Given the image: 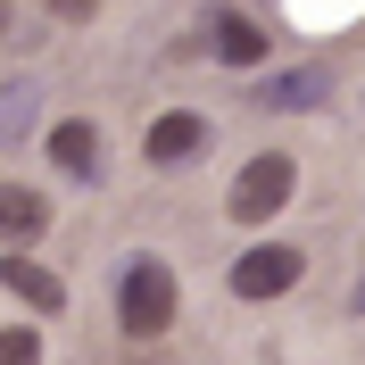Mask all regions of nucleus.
Here are the masks:
<instances>
[{
  "mask_svg": "<svg viewBox=\"0 0 365 365\" xmlns=\"http://www.w3.org/2000/svg\"><path fill=\"white\" fill-rule=\"evenodd\" d=\"M0 42H17V9L9 0H0Z\"/></svg>",
  "mask_w": 365,
  "mask_h": 365,
  "instance_id": "nucleus-13",
  "label": "nucleus"
},
{
  "mask_svg": "<svg viewBox=\"0 0 365 365\" xmlns=\"http://www.w3.org/2000/svg\"><path fill=\"white\" fill-rule=\"evenodd\" d=\"M182 291H175V266L166 257H133V266L116 274V332L125 341H158L166 324H175Z\"/></svg>",
  "mask_w": 365,
  "mask_h": 365,
  "instance_id": "nucleus-1",
  "label": "nucleus"
},
{
  "mask_svg": "<svg viewBox=\"0 0 365 365\" xmlns=\"http://www.w3.org/2000/svg\"><path fill=\"white\" fill-rule=\"evenodd\" d=\"M257 108H316V75H274L257 91Z\"/></svg>",
  "mask_w": 365,
  "mask_h": 365,
  "instance_id": "nucleus-10",
  "label": "nucleus"
},
{
  "mask_svg": "<svg viewBox=\"0 0 365 365\" xmlns=\"http://www.w3.org/2000/svg\"><path fill=\"white\" fill-rule=\"evenodd\" d=\"M207 50H216L225 67H257L274 42H266V25H257V17H241V9H216V17H207Z\"/></svg>",
  "mask_w": 365,
  "mask_h": 365,
  "instance_id": "nucleus-7",
  "label": "nucleus"
},
{
  "mask_svg": "<svg viewBox=\"0 0 365 365\" xmlns=\"http://www.w3.org/2000/svg\"><path fill=\"white\" fill-rule=\"evenodd\" d=\"M50 232V200L25 182H0V250H34Z\"/></svg>",
  "mask_w": 365,
  "mask_h": 365,
  "instance_id": "nucleus-6",
  "label": "nucleus"
},
{
  "mask_svg": "<svg viewBox=\"0 0 365 365\" xmlns=\"http://www.w3.org/2000/svg\"><path fill=\"white\" fill-rule=\"evenodd\" d=\"M216 150V125L207 116H191V108H166L150 133H141V158L150 166H191V158H207Z\"/></svg>",
  "mask_w": 365,
  "mask_h": 365,
  "instance_id": "nucleus-4",
  "label": "nucleus"
},
{
  "mask_svg": "<svg viewBox=\"0 0 365 365\" xmlns=\"http://www.w3.org/2000/svg\"><path fill=\"white\" fill-rule=\"evenodd\" d=\"M299 191V166L282 158V150H257L250 166H241V182H232V225H266V216H282Z\"/></svg>",
  "mask_w": 365,
  "mask_h": 365,
  "instance_id": "nucleus-3",
  "label": "nucleus"
},
{
  "mask_svg": "<svg viewBox=\"0 0 365 365\" xmlns=\"http://www.w3.org/2000/svg\"><path fill=\"white\" fill-rule=\"evenodd\" d=\"M349 307H357V316H365V282H357V291H349Z\"/></svg>",
  "mask_w": 365,
  "mask_h": 365,
  "instance_id": "nucleus-14",
  "label": "nucleus"
},
{
  "mask_svg": "<svg viewBox=\"0 0 365 365\" xmlns=\"http://www.w3.org/2000/svg\"><path fill=\"white\" fill-rule=\"evenodd\" d=\"M100 158H108V141H100V125H91V116L50 125V166H58L67 182H91V175H100Z\"/></svg>",
  "mask_w": 365,
  "mask_h": 365,
  "instance_id": "nucleus-5",
  "label": "nucleus"
},
{
  "mask_svg": "<svg viewBox=\"0 0 365 365\" xmlns=\"http://www.w3.org/2000/svg\"><path fill=\"white\" fill-rule=\"evenodd\" d=\"M0 365H42V332L34 324H0Z\"/></svg>",
  "mask_w": 365,
  "mask_h": 365,
  "instance_id": "nucleus-11",
  "label": "nucleus"
},
{
  "mask_svg": "<svg viewBox=\"0 0 365 365\" xmlns=\"http://www.w3.org/2000/svg\"><path fill=\"white\" fill-rule=\"evenodd\" d=\"M34 100H42L34 83H9V91H0V141H25V133H34V116H42Z\"/></svg>",
  "mask_w": 365,
  "mask_h": 365,
  "instance_id": "nucleus-9",
  "label": "nucleus"
},
{
  "mask_svg": "<svg viewBox=\"0 0 365 365\" xmlns=\"http://www.w3.org/2000/svg\"><path fill=\"white\" fill-rule=\"evenodd\" d=\"M0 282H9V291H17L34 316H58V307H67V282H58L50 266H34L25 250H9V257H0Z\"/></svg>",
  "mask_w": 365,
  "mask_h": 365,
  "instance_id": "nucleus-8",
  "label": "nucleus"
},
{
  "mask_svg": "<svg viewBox=\"0 0 365 365\" xmlns=\"http://www.w3.org/2000/svg\"><path fill=\"white\" fill-rule=\"evenodd\" d=\"M42 9H50L58 25H91V9H100V0H42Z\"/></svg>",
  "mask_w": 365,
  "mask_h": 365,
  "instance_id": "nucleus-12",
  "label": "nucleus"
},
{
  "mask_svg": "<svg viewBox=\"0 0 365 365\" xmlns=\"http://www.w3.org/2000/svg\"><path fill=\"white\" fill-rule=\"evenodd\" d=\"M299 274H307V250L299 241H257V250L232 257V299L241 307H266V299H291Z\"/></svg>",
  "mask_w": 365,
  "mask_h": 365,
  "instance_id": "nucleus-2",
  "label": "nucleus"
}]
</instances>
